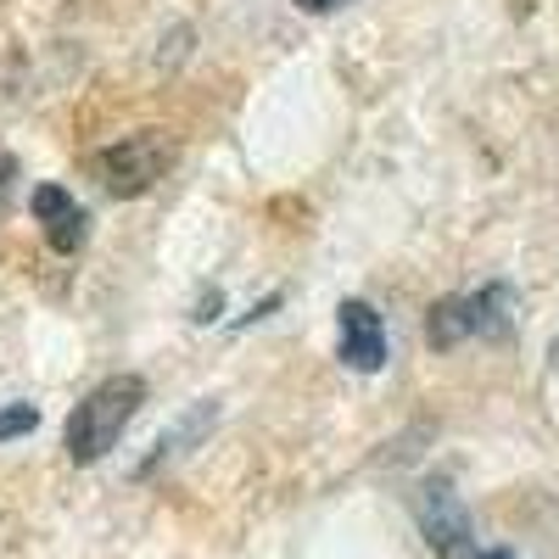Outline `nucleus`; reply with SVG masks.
Masks as SVG:
<instances>
[{"instance_id": "f257e3e1", "label": "nucleus", "mask_w": 559, "mask_h": 559, "mask_svg": "<svg viewBox=\"0 0 559 559\" xmlns=\"http://www.w3.org/2000/svg\"><path fill=\"white\" fill-rule=\"evenodd\" d=\"M140 403H146V381L140 376H107L102 386H90L73 403V414H68V453H73V464L107 459Z\"/></svg>"}, {"instance_id": "f03ea898", "label": "nucleus", "mask_w": 559, "mask_h": 559, "mask_svg": "<svg viewBox=\"0 0 559 559\" xmlns=\"http://www.w3.org/2000/svg\"><path fill=\"white\" fill-rule=\"evenodd\" d=\"M168 163H174V146H168L163 129L123 134V140H112V146L96 152V174L107 179L112 197H140V191H152V185L168 174Z\"/></svg>"}, {"instance_id": "7ed1b4c3", "label": "nucleus", "mask_w": 559, "mask_h": 559, "mask_svg": "<svg viewBox=\"0 0 559 559\" xmlns=\"http://www.w3.org/2000/svg\"><path fill=\"white\" fill-rule=\"evenodd\" d=\"M414 521H419V537L431 543V554H442V559H471L476 554L471 509H464V498L448 476H426L414 487Z\"/></svg>"}, {"instance_id": "20e7f679", "label": "nucleus", "mask_w": 559, "mask_h": 559, "mask_svg": "<svg viewBox=\"0 0 559 559\" xmlns=\"http://www.w3.org/2000/svg\"><path fill=\"white\" fill-rule=\"evenodd\" d=\"M336 324H342L336 358H342L347 369H358V376H376V369L386 364V319L369 308V302L347 297V302L336 308Z\"/></svg>"}, {"instance_id": "39448f33", "label": "nucleus", "mask_w": 559, "mask_h": 559, "mask_svg": "<svg viewBox=\"0 0 559 559\" xmlns=\"http://www.w3.org/2000/svg\"><path fill=\"white\" fill-rule=\"evenodd\" d=\"M213 426H218V403H213V397H202V403H197L191 414H179L174 426H168V431H163V437L152 442V453H146V459L134 464V476H157V471H163L168 459L191 453V448H197V442H202V437H207Z\"/></svg>"}, {"instance_id": "423d86ee", "label": "nucleus", "mask_w": 559, "mask_h": 559, "mask_svg": "<svg viewBox=\"0 0 559 559\" xmlns=\"http://www.w3.org/2000/svg\"><path fill=\"white\" fill-rule=\"evenodd\" d=\"M34 218L45 229V241H51L57 252H79L84 247V207L73 202V191H62V185H39L34 191Z\"/></svg>"}, {"instance_id": "0eeeda50", "label": "nucleus", "mask_w": 559, "mask_h": 559, "mask_svg": "<svg viewBox=\"0 0 559 559\" xmlns=\"http://www.w3.org/2000/svg\"><path fill=\"white\" fill-rule=\"evenodd\" d=\"M426 336H431V347H459V342H471L476 336V308H471V292L464 297H442L431 313H426Z\"/></svg>"}, {"instance_id": "6e6552de", "label": "nucleus", "mask_w": 559, "mask_h": 559, "mask_svg": "<svg viewBox=\"0 0 559 559\" xmlns=\"http://www.w3.org/2000/svg\"><path fill=\"white\" fill-rule=\"evenodd\" d=\"M471 308H476V336H509L515 331V292H509L503 280L471 292Z\"/></svg>"}, {"instance_id": "1a4fd4ad", "label": "nucleus", "mask_w": 559, "mask_h": 559, "mask_svg": "<svg viewBox=\"0 0 559 559\" xmlns=\"http://www.w3.org/2000/svg\"><path fill=\"white\" fill-rule=\"evenodd\" d=\"M39 426V414L28 408V403H12V408H0V442H17V437H28Z\"/></svg>"}, {"instance_id": "9d476101", "label": "nucleus", "mask_w": 559, "mask_h": 559, "mask_svg": "<svg viewBox=\"0 0 559 559\" xmlns=\"http://www.w3.org/2000/svg\"><path fill=\"white\" fill-rule=\"evenodd\" d=\"M336 7H347V0H302V12H336Z\"/></svg>"}, {"instance_id": "9b49d317", "label": "nucleus", "mask_w": 559, "mask_h": 559, "mask_svg": "<svg viewBox=\"0 0 559 559\" xmlns=\"http://www.w3.org/2000/svg\"><path fill=\"white\" fill-rule=\"evenodd\" d=\"M471 559H515V554H509V548H476Z\"/></svg>"}, {"instance_id": "f8f14e48", "label": "nucleus", "mask_w": 559, "mask_h": 559, "mask_svg": "<svg viewBox=\"0 0 559 559\" xmlns=\"http://www.w3.org/2000/svg\"><path fill=\"white\" fill-rule=\"evenodd\" d=\"M548 364H554V376H559V336L548 342Z\"/></svg>"}, {"instance_id": "ddd939ff", "label": "nucleus", "mask_w": 559, "mask_h": 559, "mask_svg": "<svg viewBox=\"0 0 559 559\" xmlns=\"http://www.w3.org/2000/svg\"><path fill=\"white\" fill-rule=\"evenodd\" d=\"M7 185H12V179H7V168H0V207H7Z\"/></svg>"}]
</instances>
